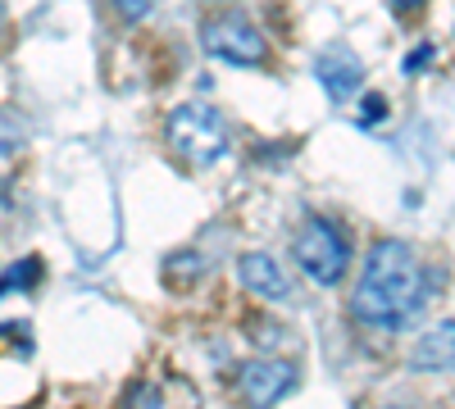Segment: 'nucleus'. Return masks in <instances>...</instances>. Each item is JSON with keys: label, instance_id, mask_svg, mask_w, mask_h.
Masks as SVG:
<instances>
[{"label": "nucleus", "instance_id": "ddd939ff", "mask_svg": "<svg viewBox=\"0 0 455 409\" xmlns=\"http://www.w3.org/2000/svg\"><path fill=\"white\" fill-rule=\"evenodd\" d=\"M210 5H228V0H210Z\"/></svg>", "mask_w": 455, "mask_h": 409}, {"label": "nucleus", "instance_id": "f257e3e1", "mask_svg": "<svg viewBox=\"0 0 455 409\" xmlns=\"http://www.w3.org/2000/svg\"><path fill=\"white\" fill-rule=\"evenodd\" d=\"M428 291L433 287H428V269L419 264V255L405 241H378L360 269L351 314L364 327L392 332V327L414 323V314L428 305Z\"/></svg>", "mask_w": 455, "mask_h": 409}, {"label": "nucleus", "instance_id": "0eeeda50", "mask_svg": "<svg viewBox=\"0 0 455 409\" xmlns=\"http://www.w3.org/2000/svg\"><path fill=\"white\" fill-rule=\"evenodd\" d=\"M237 278H242V287L251 295H259V301H283V295L291 291L283 264H278L274 255H264V250H246L237 259Z\"/></svg>", "mask_w": 455, "mask_h": 409}, {"label": "nucleus", "instance_id": "1a4fd4ad", "mask_svg": "<svg viewBox=\"0 0 455 409\" xmlns=\"http://www.w3.org/2000/svg\"><path fill=\"white\" fill-rule=\"evenodd\" d=\"M14 164H19V137H10L5 123H0V187H5V177L14 173Z\"/></svg>", "mask_w": 455, "mask_h": 409}, {"label": "nucleus", "instance_id": "9b49d317", "mask_svg": "<svg viewBox=\"0 0 455 409\" xmlns=\"http://www.w3.org/2000/svg\"><path fill=\"white\" fill-rule=\"evenodd\" d=\"M364 128H373V119H387V100L383 96H364Z\"/></svg>", "mask_w": 455, "mask_h": 409}, {"label": "nucleus", "instance_id": "9d476101", "mask_svg": "<svg viewBox=\"0 0 455 409\" xmlns=\"http://www.w3.org/2000/svg\"><path fill=\"white\" fill-rule=\"evenodd\" d=\"M150 5H156V0H114V14H119L124 23H137V19L150 14Z\"/></svg>", "mask_w": 455, "mask_h": 409}, {"label": "nucleus", "instance_id": "4468645a", "mask_svg": "<svg viewBox=\"0 0 455 409\" xmlns=\"http://www.w3.org/2000/svg\"><path fill=\"white\" fill-rule=\"evenodd\" d=\"M387 409H405V405H387Z\"/></svg>", "mask_w": 455, "mask_h": 409}, {"label": "nucleus", "instance_id": "f03ea898", "mask_svg": "<svg viewBox=\"0 0 455 409\" xmlns=\"http://www.w3.org/2000/svg\"><path fill=\"white\" fill-rule=\"evenodd\" d=\"M164 137L178 151V160H187L192 169H210L228 151V123H223V114L214 105H201V100L173 105L169 119H164Z\"/></svg>", "mask_w": 455, "mask_h": 409}, {"label": "nucleus", "instance_id": "f8f14e48", "mask_svg": "<svg viewBox=\"0 0 455 409\" xmlns=\"http://www.w3.org/2000/svg\"><path fill=\"white\" fill-rule=\"evenodd\" d=\"M392 5H396L401 14H410V10H419V5H424V0H392Z\"/></svg>", "mask_w": 455, "mask_h": 409}, {"label": "nucleus", "instance_id": "423d86ee", "mask_svg": "<svg viewBox=\"0 0 455 409\" xmlns=\"http://www.w3.org/2000/svg\"><path fill=\"white\" fill-rule=\"evenodd\" d=\"M315 78H319V87H323L332 100H351V96L364 87V64H360V55L347 51V46H328V51L315 55Z\"/></svg>", "mask_w": 455, "mask_h": 409}, {"label": "nucleus", "instance_id": "6e6552de", "mask_svg": "<svg viewBox=\"0 0 455 409\" xmlns=\"http://www.w3.org/2000/svg\"><path fill=\"white\" fill-rule=\"evenodd\" d=\"M410 368L414 374H451L455 368V319L419 332V342L410 350Z\"/></svg>", "mask_w": 455, "mask_h": 409}, {"label": "nucleus", "instance_id": "39448f33", "mask_svg": "<svg viewBox=\"0 0 455 409\" xmlns=\"http://www.w3.org/2000/svg\"><path fill=\"white\" fill-rule=\"evenodd\" d=\"M296 387V368L287 359H246L237 368V391L251 409H274Z\"/></svg>", "mask_w": 455, "mask_h": 409}, {"label": "nucleus", "instance_id": "7ed1b4c3", "mask_svg": "<svg viewBox=\"0 0 455 409\" xmlns=\"http://www.w3.org/2000/svg\"><path fill=\"white\" fill-rule=\"evenodd\" d=\"M291 255H296V269L319 287H337L341 278H347V264H351L347 237L337 232V223H328L319 214H310L306 223H300V232L291 241Z\"/></svg>", "mask_w": 455, "mask_h": 409}, {"label": "nucleus", "instance_id": "20e7f679", "mask_svg": "<svg viewBox=\"0 0 455 409\" xmlns=\"http://www.w3.org/2000/svg\"><path fill=\"white\" fill-rule=\"evenodd\" d=\"M201 46L223 59V64H237V68H255L269 59V42L264 32L246 19V14H214L201 23Z\"/></svg>", "mask_w": 455, "mask_h": 409}]
</instances>
